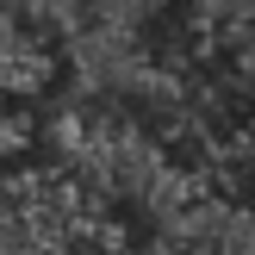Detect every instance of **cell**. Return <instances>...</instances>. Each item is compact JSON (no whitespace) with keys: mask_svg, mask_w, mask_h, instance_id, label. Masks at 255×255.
I'll use <instances>...</instances> for the list:
<instances>
[{"mask_svg":"<svg viewBox=\"0 0 255 255\" xmlns=\"http://www.w3.org/2000/svg\"><path fill=\"white\" fill-rule=\"evenodd\" d=\"M50 81H56V37L0 0V94L37 100Z\"/></svg>","mask_w":255,"mask_h":255,"instance_id":"2","label":"cell"},{"mask_svg":"<svg viewBox=\"0 0 255 255\" xmlns=\"http://www.w3.org/2000/svg\"><path fill=\"white\" fill-rule=\"evenodd\" d=\"M112 206L94 199L69 168L0 174V255H62L69 237L106 224Z\"/></svg>","mask_w":255,"mask_h":255,"instance_id":"1","label":"cell"}]
</instances>
